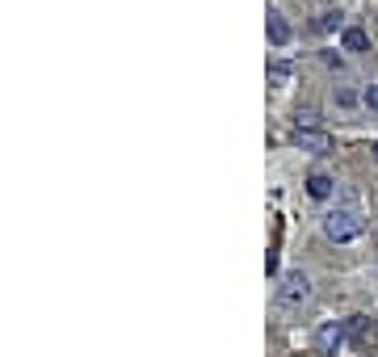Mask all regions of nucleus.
Returning <instances> with one entry per match:
<instances>
[{"mask_svg": "<svg viewBox=\"0 0 378 357\" xmlns=\"http://www.w3.org/2000/svg\"><path fill=\"white\" fill-rule=\"evenodd\" d=\"M307 303H311V278H307L303 269L282 274V278H278V290H274V307L286 311V316H295V311H303Z\"/></svg>", "mask_w": 378, "mask_h": 357, "instance_id": "1", "label": "nucleus"}, {"mask_svg": "<svg viewBox=\"0 0 378 357\" xmlns=\"http://www.w3.org/2000/svg\"><path fill=\"white\" fill-rule=\"evenodd\" d=\"M324 236L332 244H353V240L366 236V219L358 215V206H337V210L324 215Z\"/></svg>", "mask_w": 378, "mask_h": 357, "instance_id": "2", "label": "nucleus"}, {"mask_svg": "<svg viewBox=\"0 0 378 357\" xmlns=\"http://www.w3.org/2000/svg\"><path fill=\"white\" fill-rule=\"evenodd\" d=\"M345 337H349V320H328L316 332V349L320 353H341L345 349Z\"/></svg>", "mask_w": 378, "mask_h": 357, "instance_id": "3", "label": "nucleus"}, {"mask_svg": "<svg viewBox=\"0 0 378 357\" xmlns=\"http://www.w3.org/2000/svg\"><path fill=\"white\" fill-rule=\"evenodd\" d=\"M295 143L303 151H332V135L328 130H316V126H299L295 130Z\"/></svg>", "mask_w": 378, "mask_h": 357, "instance_id": "4", "label": "nucleus"}, {"mask_svg": "<svg viewBox=\"0 0 378 357\" xmlns=\"http://www.w3.org/2000/svg\"><path fill=\"white\" fill-rule=\"evenodd\" d=\"M332 189H337V181H332L328 173H311V177H307V194H311L316 202H324V198H332Z\"/></svg>", "mask_w": 378, "mask_h": 357, "instance_id": "5", "label": "nucleus"}, {"mask_svg": "<svg viewBox=\"0 0 378 357\" xmlns=\"http://www.w3.org/2000/svg\"><path fill=\"white\" fill-rule=\"evenodd\" d=\"M269 42L274 46H286L290 42V25H286V17L278 8H269Z\"/></svg>", "mask_w": 378, "mask_h": 357, "instance_id": "6", "label": "nucleus"}, {"mask_svg": "<svg viewBox=\"0 0 378 357\" xmlns=\"http://www.w3.org/2000/svg\"><path fill=\"white\" fill-rule=\"evenodd\" d=\"M341 46H345V50H353V55H362V50L370 46V38H366V29H362V25H349V29L341 34Z\"/></svg>", "mask_w": 378, "mask_h": 357, "instance_id": "7", "label": "nucleus"}, {"mask_svg": "<svg viewBox=\"0 0 378 357\" xmlns=\"http://www.w3.org/2000/svg\"><path fill=\"white\" fill-rule=\"evenodd\" d=\"M290 72H295V67H290V59H269V80H274V84H286V80H290Z\"/></svg>", "mask_w": 378, "mask_h": 357, "instance_id": "8", "label": "nucleus"}, {"mask_svg": "<svg viewBox=\"0 0 378 357\" xmlns=\"http://www.w3.org/2000/svg\"><path fill=\"white\" fill-rule=\"evenodd\" d=\"M337 25H341V13H320V17L311 21L316 34H328V29H337Z\"/></svg>", "mask_w": 378, "mask_h": 357, "instance_id": "9", "label": "nucleus"}, {"mask_svg": "<svg viewBox=\"0 0 378 357\" xmlns=\"http://www.w3.org/2000/svg\"><path fill=\"white\" fill-rule=\"evenodd\" d=\"M362 101H366V109H374V114H378V84H366Z\"/></svg>", "mask_w": 378, "mask_h": 357, "instance_id": "10", "label": "nucleus"}, {"mask_svg": "<svg viewBox=\"0 0 378 357\" xmlns=\"http://www.w3.org/2000/svg\"><path fill=\"white\" fill-rule=\"evenodd\" d=\"M320 118H316V109H299V126H316Z\"/></svg>", "mask_w": 378, "mask_h": 357, "instance_id": "11", "label": "nucleus"}, {"mask_svg": "<svg viewBox=\"0 0 378 357\" xmlns=\"http://www.w3.org/2000/svg\"><path fill=\"white\" fill-rule=\"evenodd\" d=\"M374 160H378V143H374Z\"/></svg>", "mask_w": 378, "mask_h": 357, "instance_id": "12", "label": "nucleus"}]
</instances>
